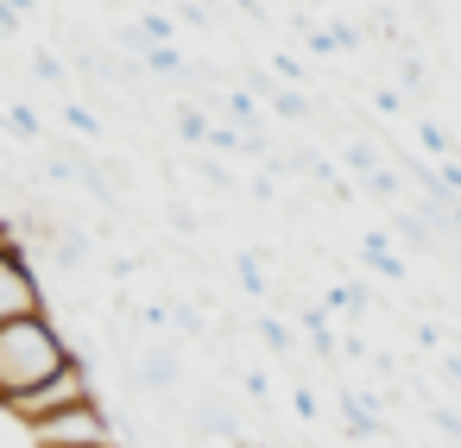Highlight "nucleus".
Masks as SVG:
<instances>
[{"label":"nucleus","mask_w":461,"mask_h":448,"mask_svg":"<svg viewBox=\"0 0 461 448\" xmlns=\"http://www.w3.org/2000/svg\"><path fill=\"white\" fill-rule=\"evenodd\" d=\"M64 121H70V127H77L83 139H102V121H95V114H89L83 102H64Z\"/></svg>","instance_id":"15"},{"label":"nucleus","mask_w":461,"mask_h":448,"mask_svg":"<svg viewBox=\"0 0 461 448\" xmlns=\"http://www.w3.org/2000/svg\"><path fill=\"white\" fill-rule=\"evenodd\" d=\"M32 70H39V83H64V64H58L51 51H39V58H32Z\"/></svg>","instance_id":"16"},{"label":"nucleus","mask_w":461,"mask_h":448,"mask_svg":"<svg viewBox=\"0 0 461 448\" xmlns=\"http://www.w3.org/2000/svg\"><path fill=\"white\" fill-rule=\"evenodd\" d=\"M341 423H348V435H354V442L385 435V429H379V417H373V398H360V391H341Z\"/></svg>","instance_id":"6"},{"label":"nucleus","mask_w":461,"mask_h":448,"mask_svg":"<svg viewBox=\"0 0 461 448\" xmlns=\"http://www.w3.org/2000/svg\"><path fill=\"white\" fill-rule=\"evenodd\" d=\"M196 184H203V190H215V196H234V177H228L215 158H196Z\"/></svg>","instance_id":"12"},{"label":"nucleus","mask_w":461,"mask_h":448,"mask_svg":"<svg viewBox=\"0 0 461 448\" xmlns=\"http://www.w3.org/2000/svg\"><path fill=\"white\" fill-rule=\"evenodd\" d=\"M272 114H278V121H310V102H303L297 89H272Z\"/></svg>","instance_id":"11"},{"label":"nucleus","mask_w":461,"mask_h":448,"mask_svg":"<svg viewBox=\"0 0 461 448\" xmlns=\"http://www.w3.org/2000/svg\"><path fill=\"white\" fill-rule=\"evenodd\" d=\"M114 448H127V442H114Z\"/></svg>","instance_id":"18"},{"label":"nucleus","mask_w":461,"mask_h":448,"mask_svg":"<svg viewBox=\"0 0 461 448\" xmlns=\"http://www.w3.org/2000/svg\"><path fill=\"white\" fill-rule=\"evenodd\" d=\"M26 435H32V448H114L121 442V429H114V417H108L102 398H83L70 410H51V417L26 423Z\"/></svg>","instance_id":"2"},{"label":"nucleus","mask_w":461,"mask_h":448,"mask_svg":"<svg viewBox=\"0 0 461 448\" xmlns=\"http://www.w3.org/2000/svg\"><path fill=\"white\" fill-rule=\"evenodd\" d=\"M0 127H7L20 146H39V139H45V127H39V114H32L26 102H7V108H0Z\"/></svg>","instance_id":"7"},{"label":"nucleus","mask_w":461,"mask_h":448,"mask_svg":"<svg viewBox=\"0 0 461 448\" xmlns=\"http://www.w3.org/2000/svg\"><path fill=\"white\" fill-rule=\"evenodd\" d=\"M177 379H184V354H177L171 341H146V347L133 354V391H140V398H171Z\"/></svg>","instance_id":"5"},{"label":"nucleus","mask_w":461,"mask_h":448,"mask_svg":"<svg viewBox=\"0 0 461 448\" xmlns=\"http://www.w3.org/2000/svg\"><path fill=\"white\" fill-rule=\"evenodd\" d=\"M253 335H259L272 354H291V347H297V341H291V328H285L278 316H259V322H253Z\"/></svg>","instance_id":"10"},{"label":"nucleus","mask_w":461,"mask_h":448,"mask_svg":"<svg viewBox=\"0 0 461 448\" xmlns=\"http://www.w3.org/2000/svg\"><path fill=\"white\" fill-rule=\"evenodd\" d=\"M209 127H215L209 108H190V102L177 108V139H184V146H209Z\"/></svg>","instance_id":"8"},{"label":"nucleus","mask_w":461,"mask_h":448,"mask_svg":"<svg viewBox=\"0 0 461 448\" xmlns=\"http://www.w3.org/2000/svg\"><path fill=\"white\" fill-rule=\"evenodd\" d=\"M140 70L177 76V70H184V51H177V45H146V51H140Z\"/></svg>","instance_id":"9"},{"label":"nucleus","mask_w":461,"mask_h":448,"mask_svg":"<svg viewBox=\"0 0 461 448\" xmlns=\"http://www.w3.org/2000/svg\"><path fill=\"white\" fill-rule=\"evenodd\" d=\"M39 309H51V297H45L26 246H0V322H20V316H39Z\"/></svg>","instance_id":"4"},{"label":"nucleus","mask_w":461,"mask_h":448,"mask_svg":"<svg viewBox=\"0 0 461 448\" xmlns=\"http://www.w3.org/2000/svg\"><path fill=\"white\" fill-rule=\"evenodd\" d=\"M165 215H171V228H177L184 240H190V234H203V215H196L184 196H171V202H165Z\"/></svg>","instance_id":"13"},{"label":"nucleus","mask_w":461,"mask_h":448,"mask_svg":"<svg viewBox=\"0 0 461 448\" xmlns=\"http://www.w3.org/2000/svg\"><path fill=\"white\" fill-rule=\"evenodd\" d=\"M341 158H348V171H360V177H366V171H379V146H373V139H354Z\"/></svg>","instance_id":"14"},{"label":"nucleus","mask_w":461,"mask_h":448,"mask_svg":"<svg viewBox=\"0 0 461 448\" xmlns=\"http://www.w3.org/2000/svg\"><path fill=\"white\" fill-rule=\"evenodd\" d=\"M272 70H278V76H285V83H303V64H297V58H291V51H278V58H272Z\"/></svg>","instance_id":"17"},{"label":"nucleus","mask_w":461,"mask_h":448,"mask_svg":"<svg viewBox=\"0 0 461 448\" xmlns=\"http://www.w3.org/2000/svg\"><path fill=\"white\" fill-rule=\"evenodd\" d=\"M64 360H77V347H70V335L58 328L51 309L20 316V322H0V404L32 391L39 379H51Z\"/></svg>","instance_id":"1"},{"label":"nucleus","mask_w":461,"mask_h":448,"mask_svg":"<svg viewBox=\"0 0 461 448\" xmlns=\"http://www.w3.org/2000/svg\"><path fill=\"white\" fill-rule=\"evenodd\" d=\"M83 398H95V372H89V360L77 354V360H64L51 379H39L32 391L7 398L0 410H7V417L26 429V423H39V417H51V410H70V404H83Z\"/></svg>","instance_id":"3"}]
</instances>
